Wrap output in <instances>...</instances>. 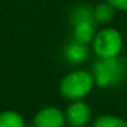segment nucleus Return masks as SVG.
<instances>
[{
	"label": "nucleus",
	"instance_id": "1",
	"mask_svg": "<svg viewBox=\"0 0 127 127\" xmlns=\"http://www.w3.org/2000/svg\"><path fill=\"white\" fill-rule=\"evenodd\" d=\"M96 85L94 76L87 70H73L67 73L60 82V93L67 100H82L90 94L93 87Z\"/></svg>",
	"mask_w": 127,
	"mask_h": 127
},
{
	"label": "nucleus",
	"instance_id": "10",
	"mask_svg": "<svg viewBox=\"0 0 127 127\" xmlns=\"http://www.w3.org/2000/svg\"><path fill=\"white\" fill-rule=\"evenodd\" d=\"M91 127H127V121L115 115H102L94 120Z\"/></svg>",
	"mask_w": 127,
	"mask_h": 127
},
{
	"label": "nucleus",
	"instance_id": "3",
	"mask_svg": "<svg viewBox=\"0 0 127 127\" xmlns=\"http://www.w3.org/2000/svg\"><path fill=\"white\" fill-rule=\"evenodd\" d=\"M123 37L117 29H102L93 39V51L99 58H115L121 52Z\"/></svg>",
	"mask_w": 127,
	"mask_h": 127
},
{
	"label": "nucleus",
	"instance_id": "6",
	"mask_svg": "<svg viewBox=\"0 0 127 127\" xmlns=\"http://www.w3.org/2000/svg\"><path fill=\"white\" fill-rule=\"evenodd\" d=\"M33 124L34 127H64L66 115L55 106H46L34 115Z\"/></svg>",
	"mask_w": 127,
	"mask_h": 127
},
{
	"label": "nucleus",
	"instance_id": "7",
	"mask_svg": "<svg viewBox=\"0 0 127 127\" xmlns=\"http://www.w3.org/2000/svg\"><path fill=\"white\" fill-rule=\"evenodd\" d=\"M88 55V49H87V45L81 43V42H70L66 49H64V58L69 61V63H73V64H76V63H82Z\"/></svg>",
	"mask_w": 127,
	"mask_h": 127
},
{
	"label": "nucleus",
	"instance_id": "8",
	"mask_svg": "<svg viewBox=\"0 0 127 127\" xmlns=\"http://www.w3.org/2000/svg\"><path fill=\"white\" fill-rule=\"evenodd\" d=\"M24 118L17 111L0 112V127H24Z\"/></svg>",
	"mask_w": 127,
	"mask_h": 127
},
{
	"label": "nucleus",
	"instance_id": "9",
	"mask_svg": "<svg viewBox=\"0 0 127 127\" xmlns=\"http://www.w3.org/2000/svg\"><path fill=\"white\" fill-rule=\"evenodd\" d=\"M93 14H94V18L97 23H109L115 15V8L105 0L103 3L97 5L93 9Z\"/></svg>",
	"mask_w": 127,
	"mask_h": 127
},
{
	"label": "nucleus",
	"instance_id": "5",
	"mask_svg": "<svg viewBox=\"0 0 127 127\" xmlns=\"http://www.w3.org/2000/svg\"><path fill=\"white\" fill-rule=\"evenodd\" d=\"M66 123L70 127H85L91 120V109L82 100H75L66 108Z\"/></svg>",
	"mask_w": 127,
	"mask_h": 127
},
{
	"label": "nucleus",
	"instance_id": "4",
	"mask_svg": "<svg viewBox=\"0 0 127 127\" xmlns=\"http://www.w3.org/2000/svg\"><path fill=\"white\" fill-rule=\"evenodd\" d=\"M94 14L93 9L88 6H78L72 14V24H73V39L84 45L93 42L96 32H94Z\"/></svg>",
	"mask_w": 127,
	"mask_h": 127
},
{
	"label": "nucleus",
	"instance_id": "11",
	"mask_svg": "<svg viewBox=\"0 0 127 127\" xmlns=\"http://www.w3.org/2000/svg\"><path fill=\"white\" fill-rule=\"evenodd\" d=\"M108 3H111L115 9H121L127 12V0H106Z\"/></svg>",
	"mask_w": 127,
	"mask_h": 127
},
{
	"label": "nucleus",
	"instance_id": "2",
	"mask_svg": "<svg viewBox=\"0 0 127 127\" xmlns=\"http://www.w3.org/2000/svg\"><path fill=\"white\" fill-rule=\"evenodd\" d=\"M126 64L118 57L115 58H100L93 64V76L94 82L100 88H106L111 85L120 84L126 76Z\"/></svg>",
	"mask_w": 127,
	"mask_h": 127
}]
</instances>
